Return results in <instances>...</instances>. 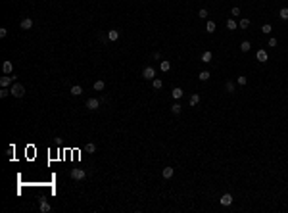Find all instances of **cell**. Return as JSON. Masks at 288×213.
Listing matches in <instances>:
<instances>
[{
  "label": "cell",
  "mask_w": 288,
  "mask_h": 213,
  "mask_svg": "<svg viewBox=\"0 0 288 213\" xmlns=\"http://www.w3.org/2000/svg\"><path fill=\"white\" fill-rule=\"evenodd\" d=\"M19 25H21V29H25V31H27V29H31V27H33V19H31V17H25V19H21Z\"/></svg>",
  "instance_id": "cell-12"
},
{
  "label": "cell",
  "mask_w": 288,
  "mask_h": 213,
  "mask_svg": "<svg viewBox=\"0 0 288 213\" xmlns=\"http://www.w3.org/2000/svg\"><path fill=\"white\" fill-rule=\"evenodd\" d=\"M2 71H4L6 75H12L13 73V64L12 62H4V64H2Z\"/></svg>",
  "instance_id": "cell-5"
},
{
  "label": "cell",
  "mask_w": 288,
  "mask_h": 213,
  "mask_svg": "<svg viewBox=\"0 0 288 213\" xmlns=\"http://www.w3.org/2000/svg\"><path fill=\"white\" fill-rule=\"evenodd\" d=\"M6 35H8V29H6V27H2V29H0V37H2V39H4V37H6Z\"/></svg>",
  "instance_id": "cell-33"
},
{
  "label": "cell",
  "mask_w": 288,
  "mask_h": 213,
  "mask_svg": "<svg viewBox=\"0 0 288 213\" xmlns=\"http://www.w3.org/2000/svg\"><path fill=\"white\" fill-rule=\"evenodd\" d=\"M85 148H87V152H89V154H94V152H96V144L87 142V146H85Z\"/></svg>",
  "instance_id": "cell-23"
},
{
  "label": "cell",
  "mask_w": 288,
  "mask_h": 213,
  "mask_svg": "<svg viewBox=\"0 0 288 213\" xmlns=\"http://www.w3.org/2000/svg\"><path fill=\"white\" fill-rule=\"evenodd\" d=\"M279 17H281L282 21H286V19H288V8H282L281 12H279Z\"/></svg>",
  "instance_id": "cell-20"
},
{
  "label": "cell",
  "mask_w": 288,
  "mask_h": 213,
  "mask_svg": "<svg viewBox=\"0 0 288 213\" xmlns=\"http://www.w3.org/2000/svg\"><path fill=\"white\" fill-rule=\"evenodd\" d=\"M87 108H89L90 111L98 110V108H100V100H98V98H89V100H87Z\"/></svg>",
  "instance_id": "cell-4"
},
{
  "label": "cell",
  "mask_w": 288,
  "mask_h": 213,
  "mask_svg": "<svg viewBox=\"0 0 288 213\" xmlns=\"http://www.w3.org/2000/svg\"><path fill=\"white\" fill-rule=\"evenodd\" d=\"M200 104V94H192L190 96V106H198Z\"/></svg>",
  "instance_id": "cell-21"
},
{
  "label": "cell",
  "mask_w": 288,
  "mask_h": 213,
  "mask_svg": "<svg viewBox=\"0 0 288 213\" xmlns=\"http://www.w3.org/2000/svg\"><path fill=\"white\" fill-rule=\"evenodd\" d=\"M160 69L163 71V73H167V71L171 69V62H167V60H161V62H160Z\"/></svg>",
  "instance_id": "cell-13"
},
{
  "label": "cell",
  "mask_w": 288,
  "mask_h": 213,
  "mask_svg": "<svg viewBox=\"0 0 288 213\" xmlns=\"http://www.w3.org/2000/svg\"><path fill=\"white\" fill-rule=\"evenodd\" d=\"M250 48H252L250 40H242V42H240V50L242 52H250Z\"/></svg>",
  "instance_id": "cell-16"
},
{
  "label": "cell",
  "mask_w": 288,
  "mask_h": 213,
  "mask_svg": "<svg viewBox=\"0 0 288 213\" xmlns=\"http://www.w3.org/2000/svg\"><path fill=\"white\" fill-rule=\"evenodd\" d=\"M230 13H232V15H240V8H232Z\"/></svg>",
  "instance_id": "cell-34"
},
{
  "label": "cell",
  "mask_w": 288,
  "mask_h": 213,
  "mask_svg": "<svg viewBox=\"0 0 288 213\" xmlns=\"http://www.w3.org/2000/svg\"><path fill=\"white\" fill-rule=\"evenodd\" d=\"M225 90L232 94V92H234V83H232V81H227V83H225Z\"/></svg>",
  "instance_id": "cell-19"
},
{
  "label": "cell",
  "mask_w": 288,
  "mask_h": 213,
  "mask_svg": "<svg viewBox=\"0 0 288 213\" xmlns=\"http://www.w3.org/2000/svg\"><path fill=\"white\" fill-rule=\"evenodd\" d=\"M108 39L111 40V42L119 40V31H117V29H111V31H108Z\"/></svg>",
  "instance_id": "cell-11"
},
{
  "label": "cell",
  "mask_w": 288,
  "mask_h": 213,
  "mask_svg": "<svg viewBox=\"0 0 288 213\" xmlns=\"http://www.w3.org/2000/svg\"><path fill=\"white\" fill-rule=\"evenodd\" d=\"M219 204H221V206H230V204H232V196H230V194H223L221 200H219Z\"/></svg>",
  "instance_id": "cell-6"
},
{
  "label": "cell",
  "mask_w": 288,
  "mask_h": 213,
  "mask_svg": "<svg viewBox=\"0 0 288 213\" xmlns=\"http://www.w3.org/2000/svg\"><path fill=\"white\" fill-rule=\"evenodd\" d=\"M227 27H229L230 31H234V29H236V27H238V23H236V21H234V19H227Z\"/></svg>",
  "instance_id": "cell-25"
},
{
  "label": "cell",
  "mask_w": 288,
  "mask_h": 213,
  "mask_svg": "<svg viewBox=\"0 0 288 213\" xmlns=\"http://www.w3.org/2000/svg\"><path fill=\"white\" fill-rule=\"evenodd\" d=\"M8 94H12V92L8 90V88H0V96H2V98H6Z\"/></svg>",
  "instance_id": "cell-32"
},
{
  "label": "cell",
  "mask_w": 288,
  "mask_h": 213,
  "mask_svg": "<svg viewBox=\"0 0 288 213\" xmlns=\"http://www.w3.org/2000/svg\"><path fill=\"white\" fill-rule=\"evenodd\" d=\"M71 94H73V96H81V94H83V88H81L79 84H73V86H71Z\"/></svg>",
  "instance_id": "cell-14"
},
{
  "label": "cell",
  "mask_w": 288,
  "mask_h": 213,
  "mask_svg": "<svg viewBox=\"0 0 288 213\" xmlns=\"http://www.w3.org/2000/svg\"><path fill=\"white\" fill-rule=\"evenodd\" d=\"M161 175H163V179H171L173 177V167H165L163 171H161Z\"/></svg>",
  "instance_id": "cell-15"
},
{
  "label": "cell",
  "mask_w": 288,
  "mask_h": 213,
  "mask_svg": "<svg viewBox=\"0 0 288 213\" xmlns=\"http://www.w3.org/2000/svg\"><path fill=\"white\" fill-rule=\"evenodd\" d=\"M205 29H207V33H213L215 31V21H207V23H205Z\"/></svg>",
  "instance_id": "cell-27"
},
{
  "label": "cell",
  "mask_w": 288,
  "mask_h": 213,
  "mask_svg": "<svg viewBox=\"0 0 288 213\" xmlns=\"http://www.w3.org/2000/svg\"><path fill=\"white\" fill-rule=\"evenodd\" d=\"M238 27H240V29H248V27H250V19H248V17H242L240 23H238Z\"/></svg>",
  "instance_id": "cell-17"
},
{
  "label": "cell",
  "mask_w": 288,
  "mask_h": 213,
  "mask_svg": "<svg viewBox=\"0 0 288 213\" xmlns=\"http://www.w3.org/2000/svg\"><path fill=\"white\" fill-rule=\"evenodd\" d=\"M152 86L156 88V90H160L161 86H163V83H161V79H154V81H152Z\"/></svg>",
  "instance_id": "cell-22"
},
{
  "label": "cell",
  "mask_w": 288,
  "mask_h": 213,
  "mask_svg": "<svg viewBox=\"0 0 288 213\" xmlns=\"http://www.w3.org/2000/svg\"><path fill=\"white\" fill-rule=\"evenodd\" d=\"M269 46H277V39H275V37H271V39H269Z\"/></svg>",
  "instance_id": "cell-35"
},
{
  "label": "cell",
  "mask_w": 288,
  "mask_h": 213,
  "mask_svg": "<svg viewBox=\"0 0 288 213\" xmlns=\"http://www.w3.org/2000/svg\"><path fill=\"white\" fill-rule=\"evenodd\" d=\"M236 83H238V84H240V86H244V84H246V83H248V79H246V77H244V75H240V77H236Z\"/></svg>",
  "instance_id": "cell-30"
},
{
  "label": "cell",
  "mask_w": 288,
  "mask_h": 213,
  "mask_svg": "<svg viewBox=\"0 0 288 213\" xmlns=\"http://www.w3.org/2000/svg\"><path fill=\"white\" fill-rule=\"evenodd\" d=\"M181 110H183V108H181V104H173V106H171V111L175 113V115H179Z\"/></svg>",
  "instance_id": "cell-26"
},
{
  "label": "cell",
  "mask_w": 288,
  "mask_h": 213,
  "mask_svg": "<svg viewBox=\"0 0 288 213\" xmlns=\"http://www.w3.org/2000/svg\"><path fill=\"white\" fill-rule=\"evenodd\" d=\"M69 177L73 179V181H83L85 177H87V171H85V169H71Z\"/></svg>",
  "instance_id": "cell-2"
},
{
  "label": "cell",
  "mask_w": 288,
  "mask_h": 213,
  "mask_svg": "<svg viewBox=\"0 0 288 213\" xmlns=\"http://www.w3.org/2000/svg\"><path fill=\"white\" fill-rule=\"evenodd\" d=\"M12 81H15L13 75H12V77H2V79H0V86H2V88H6V86L12 84Z\"/></svg>",
  "instance_id": "cell-7"
},
{
  "label": "cell",
  "mask_w": 288,
  "mask_h": 213,
  "mask_svg": "<svg viewBox=\"0 0 288 213\" xmlns=\"http://www.w3.org/2000/svg\"><path fill=\"white\" fill-rule=\"evenodd\" d=\"M10 92H12V96L21 98L23 94H25V86H23V84H19V83H13L12 88H10Z\"/></svg>",
  "instance_id": "cell-1"
},
{
  "label": "cell",
  "mask_w": 288,
  "mask_h": 213,
  "mask_svg": "<svg viewBox=\"0 0 288 213\" xmlns=\"http://www.w3.org/2000/svg\"><path fill=\"white\" fill-rule=\"evenodd\" d=\"M183 94H185V92H183V88H181V86H175V88L171 90V96L175 98V100H181V98H183Z\"/></svg>",
  "instance_id": "cell-8"
},
{
  "label": "cell",
  "mask_w": 288,
  "mask_h": 213,
  "mask_svg": "<svg viewBox=\"0 0 288 213\" xmlns=\"http://www.w3.org/2000/svg\"><path fill=\"white\" fill-rule=\"evenodd\" d=\"M104 86H106V83H104V81H96V83H94V90L100 92V90H104Z\"/></svg>",
  "instance_id": "cell-24"
},
{
  "label": "cell",
  "mask_w": 288,
  "mask_h": 213,
  "mask_svg": "<svg viewBox=\"0 0 288 213\" xmlns=\"http://www.w3.org/2000/svg\"><path fill=\"white\" fill-rule=\"evenodd\" d=\"M209 77H211V73H209V71H200V75H198V79H200V81H207Z\"/></svg>",
  "instance_id": "cell-18"
},
{
  "label": "cell",
  "mask_w": 288,
  "mask_h": 213,
  "mask_svg": "<svg viewBox=\"0 0 288 213\" xmlns=\"http://www.w3.org/2000/svg\"><path fill=\"white\" fill-rule=\"evenodd\" d=\"M142 77L146 79V81H154V77H156V69H154V67H150V65H148V67H144V69H142Z\"/></svg>",
  "instance_id": "cell-3"
},
{
  "label": "cell",
  "mask_w": 288,
  "mask_h": 213,
  "mask_svg": "<svg viewBox=\"0 0 288 213\" xmlns=\"http://www.w3.org/2000/svg\"><path fill=\"white\" fill-rule=\"evenodd\" d=\"M202 62L209 64V62H211V52H204V54H202Z\"/></svg>",
  "instance_id": "cell-28"
},
{
  "label": "cell",
  "mask_w": 288,
  "mask_h": 213,
  "mask_svg": "<svg viewBox=\"0 0 288 213\" xmlns=\"http://www.w3.org/2000/svg\"><path fill=\"white\" fill-rule=\"evenodd\" d=\"M38 209H40L42 213H48V211L52 209V206H50V204H48L46 200H40V204H38Z\"/></svg>",
  "instance_id": "cell-9"
},
{
  "label": "cell",
  "mask_w": 288,
  "mask_h": 213,
  "mask_svg": "<svg viewBox=\"0 0 288 213\" xmlns=\"http://www.w3.org/2000/svg\"><path fill=\"white\" fill-rule=\"evenodd\" d=\"M271 31H273V27L269 25V23H265V25L261 27V33H265V35H271Z\"/></svg>",
  "instance_id": "cell-29"
},
{
  "label": "cell",
  "mask_w": 288,
  "mask_h": 213,
  "mask_svg": "<svg viewBox=\"0 0 288 213\" xmlns=\"http://www.w3.org/2000/svg\"><path fill=\"white\" fill-rule=\"evenodd\" d=\"M198 17H202V19H207V10H205V8H202V10L198 12Z\"/></svg>",
  "instance_id": "cell-31"
},
{
  "label": "cell",
  "mask_w": 288,
  "mask_h": 213,
  "mask_svg": "<svg viewBox=\"0 0 288 213\" xmlns=\"http://www.w3.org/2000/svg\"><path fill=\"white\" fill-rule=\"evenodd\" d=\"M267 58H269V56H267V52H265V50H257V54H256L257 62H261V64H263V62H267Z\"/></svg>",
  "instance_id": "cell-10"
}]
</instances>
